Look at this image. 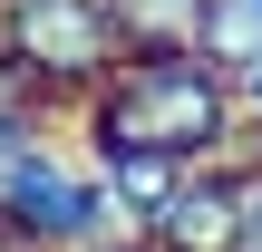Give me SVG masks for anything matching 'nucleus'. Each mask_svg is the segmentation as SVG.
<instances>
[{"instance_id":"1","label":"nucleus","mask_w":262,"mask_h":252,"mask_svg":"<svg viewBox=\"0 0 262 252\" xmlns=\"http://www.w3.org/2000/svg\"><path fill=\"white\" fill-rule=\"evenodd\" d=\"M78 146H136V155H165V165H204V155H233L243 136V97L214 58H194L185 39H136L117 58V78L68 117Z\"/></svg>"},{"instance_id":"2","label":"nucleus","mask_w":262,"mask_h":252,"mask_svg":"<svg viewBox=\"0 0 262 252\" xmlns=\"http://www.w3.org/2000/svg\"><path fill=\"white\" fill-rule=\"evenodd\" d=\"M126 49H136V29L117 19V0H0V68L49 117H78L117 78Z\"/></svg>"},{"instance_id":"3","label":"nucleus","mask_w":262,"mask_h":252,"mask_svg":"<svg viewBox=\"0 0 262 252\" xmlns=\"http://www.w3.org/2000/svg\"><path fill=\"white\" fill-rule=\"evenodd\" d=\"M243 204H253V155L243 146L204 155V165H185V185L165 194V214H156L146 243H165V252H233L243 243Z\"/></svg>"},{"instance_id":"4","label":"nucleus","mask_w":262,"mask_h":252,"mask_svg":"<svg viewBox=\"0 0 262 252\" xmlns=\"http://www.w3.org/2000/svg\"><path fill=\"white\" fill-rule=\"evenodd\" d=\"M185 49H194V58H214L224 78L262 68V0H194V19H185Z\"/></svg>"},{"instance_id":"5","label":"nucleus","mask_w":262,"mask_h":252,"mask_svg":"<svg viewBox=\"0 0 262 252\" xmlns=\"http://www.w3.org/2000/svg\"><path fill=\"white\" fill-rule=\"evenodd\" d=\"M49 136H58V117H49L39 97H10V107H0V175H10V165H29Z\"/></svg>"},{"instance_id":"6","label":"nucleus","mask_w":262,"mask_h":252,"mask_svg":"<svg viewBox=\"0 0 262 252\" xmlns=\"http://www.w3.org/2000/svg\"><path fill=\"white\" fill-rule=\"evenodd\" d=\"M117 19H126L136 39H185V19H194V0H117Z\"/></svg>"},{"instance_id":"7","label":"nucleus","mask_w":262,"mask_h":252,"mask_svg":"<svg viewBox=\"0 0 262 252\" xmlns=\"http://www.w3.org/2000/svg\"><path fill=\"white\" fill-rule=\"evenodd\" d=\"M97 252H165V243H146V233H107Z\"/></svg>"}]
</instances>
